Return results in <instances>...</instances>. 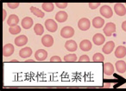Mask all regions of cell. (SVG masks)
<instances>
[{
  "instance_id": "7402d4cb",
  "label": "cell",
  "mask_w": 126,
  "mask_h": 91,
  "mask_svg": "<svg viewBox=\"0 0 126 91\" xmlns=\"http://www.w3.org/2000/svg\"><path fill=\"white\" fill-rule=\"evenodd\" d=\"M118 73H124L126 71V63L123 60H119L115 65Z\"/></svg>"
},
{
  "instance_id": "7a4b0ae2",
  "label": "cell",
  "mask_w": 126,
  "mask_h": 91,
  "mask_svg": "<svg viewBox=\"0 0 126 91\" xmlns=\"http://www.w3.org/2000/svg\"><path fill=\"white\" fill-rule=\"evenodd\" d=\"M78 27L81 31H86L90 28L91 27V22L87 18H81L79 20V23H78Z\"/></svg>"
},
{
  "instance_id": "484cf974",
  "label": "cell",
  "mask_w": 126,
  "mask_h": 91,
  "mask_svg": "<svg viewBox=\"0 0 126 91\" xmlns=\"http://www.w3.org/2000/svg\"><path fill=\"white\" fill-rule=\"evenodd\" d=\"M77 60V56L76 54L71 53V54H67L64 57V61L66 62H74Z\"/></svg>"
},
{
  "instance_id": "9a60e30c",
  "label": "cell",
  "mask_w": 126,
  "mask_h": 91,
  "mask_svg": "<svg viewBox=\"0 0 126 91\" xmlns=\"http://www.w3.org/2000/svg\"><path fill=\"white\" fill-rule=\"evenodd\" d=\"M93 43L97 46H101L104 44V42L105 41V38L103 34H96L93 36Z\"/></svg>"
},
{
  "instance_id": "cb8c5ba5",
  "label": "cell",
  "mask_w": 126,
  "mask_h": 91,
  "mask_svg": "<svg viewBox=\"0 0 126 91\" xmlns=\"http://www.w3.org/2000/svg\"><path fill=\"white\" fill-rule=\"evenodd\" d=\"M34 31H35V33L37 35H42L44 32L43 26H42V24H40V23H36V24L35 25V27H34Z\"/></svg>"
},
{
  "instance_id": "4316f807",
  "label": "cell",
  "mask_w": 126,
  "mask_h": 91,
  "mask_svg": "<svg viewBox=\"0 0 126 91\" xmlns=\"http://www.w3.org/2000/svg\"><path fill=\"white\" fill-rule=\"evenodd\" d=\"M9 32L11 34H19L21 32V28L18 25H16L15 27H10Z\"/></svg>"
},
{
  "instance_id": "277c9868",
  "label": "cell",
  "mask_w": 126,
  "mask_h": 91,
  "mask_svg": "<svg viewBox=\"0 0 126 91\" xmlns=\"http://www.w3.org/2000/svg\"><path fill=\"white\" fill-rule=\"evenodd\" d=\"M103 32L106 36H111L112 34L116 32V25L113 23H108L104 28Z\"/></svg>"
},
{
  "instance_id": "4fadbf2b",
  "label": "cell",
  "mask_w": 126,
  "mask_h": 91,
  "mask_svg": "<svg viewBox=\"0 0 126 91\" xmlns=\"http://www.w3.org/2000/svg\"><path fill=\"white\" fill-rule=\"evenodd\" d=\"M126 55V48L124 46H117L115 51V56L117 58H123Z\"/></svg>"
},
{
  "instance_id": "6da1fadb",
  "label": "cell",
  "mask_w": 126,
  "mask_h": 91,
  "mask_svg": "<svg viewBox=\"0 0 126 91\" xmlns=\"http://www.w3.org/2000/svg\"><path fill=\"white\" fill-rule=\"evenodd\" d=\"M74 34V29L70 26L64 27L61 31V37L65 39H69L71 37H73Z\"/></svg>"
},
{
  "instance_id": "1f68e13d",
  "label": "cell",
  "mask_w": 126,
  "mask_h": 91,
  "mask_svg": "<svg viewBox=\"0 0 126 91\" xmlns=\"http://www.w3.org/2000/svg\"><path fill=\"white\" fill-rule=\"evenodd\" d=\"M56 6L60 9H65L66 7L67 6V3H56Z\"/></svg>"
},
{
  "instance_id": "f1b7e54d",
  "label": "cell",
  "mask_w": 126,
  "mask_h": 91,
  "mask_svg": "<svg viewBox=\"0 0 126 91\" xmlns=\"http://www.w3.org/2000/svg\"><path fill=\"white\" fill-rule=\"evenodd\" d=\"M19 4H20L19 3H8L7 5L11 9H16L19 6Z\"/></svg>"
},
{
  "instance_id": "8992f818",
  "label": "cell",
  "mask_w": 126,
  "mask_h": 91,
  "mask_svg": "<svg viewBox=\"0 0 126 91\" xmlns=\"http://www.w3.org/2000/svg\"><path fill=\"white\" fill-rule=\"evenodd\" d=\"M114 11L115 13L119 16H123L126 14V9L125 6L123 4H116L114 5Z\"/></svg>"
},
{
  "instance_id": "f546056e",
  "label": "cell",
  "mask_w": 126,
  "mask_h": 91,
  "mask_svg": "<svg viewBox=\"0 0 126 91\" xmlns=\"http://www.w3.org/2000/svg\"><path fill=\"white\" fill-rule=\"evenodd\" d=\"M79 62H89L90 58L87 55H82V56H80V58H79Z\"/></svg>"
},
{
  "instance_id": "ac0fdd59",
  "label": "cell",
  "mask_w": 126,
  "mask_h": 91,
  "mask_svg": "<svg viewBox=\"0 0 126 91\" xmlns=\"http://www.w3.org/2000/svg\"><path fill=\"white\" fill-rule=\"evenodd\" d=\"M32 54V49L30 47H28V46H26V47H23V49L20 50L19 52V55L21 58H29V57H30Z\"/></svg>"
},
{
  "instance_id": "8fae6325",
  "label": "cell",
  "mask_w": 126,
  "mask_h": 91,
  "mask_svg": "<svg viewBox=\"0 0 126 91\" xmlns=\"http://www.w3.org/2000/svg\"><path fill=\"white\" fill-rule=\"evenodd\" d=\"M114 47H115V43L113 41H108L106 42L105 46H103V53H105V54H110V53H112Z\"/></svg>"
},
{
  "instance_id": "d6986e66",
  "label": "cell",
  "mask_w": 126,
  "mask_h": 91,
  "mask_svg": "<svg viewBox=\"0 0 126 91\" xmlns=\"http://www.w3.org/2000/svg\"><path fill=\"white\" fill-rule=\"evenodd\" d=\"M22 26L24 29H30L33 26V19L31 17H29V16L23 18L22 21Z\"/></svg>"
},
{
  "instance_id": "ba28073f",
  "label": "cell",
  "mask_w": 126,
  "mask_h": 91,
  "mask_svg": "<svg viewBox=\"0 0 126 91\" xmlns=\"http://www.w3.org/2000/svg\"><path fill=\"white\" fill-rule=\"evenodd\" d=\"M14 53V46L11 44H6L3 48V55L4 57H10Z\"/></svg>"
},
{
  "instance_id": "9c48e42d",
  "label": "cell",
  "mask_w": 126,
  "mask_h": 91,
  "mask_svg": "<svg viewBox=\"0 0 126 91\" xmlns=\"http://www.w3.org/2000/svg\"><path fill=\"white\" fill-rule=\"evenodd\" d=\"M65 47H66V49H67L68 52H71V53H73V52H75L76 50H77L78 45H77V43L74 41V40H67V41L65 43Z\"/></svg>"
},
{
  "instance_id": "ffe728a7",
  "label": "cell",
  "mask_w": 126,
  "mask_h": 91,
  "mask_svg": "<svg viewBox=\"0 0 126 91\" xmlns=\"http://www.w3.org/2000/svg\"><path fill=\"white\" fill-rule=\"evenodd\" d=\"M19 23V18L16 15H11L8 18L7 23L10 27H15Z\"/></svg>"
},
{
  "instance_id": "d4e9b609",
  "label": "cell",
  "mask_w": 126,
  "mask_h": 91,
  "mask_svg": "<svg viewBox=\"0 0 126 91\" xmlns=\"http://www.w3.org/2000/svg\"><path fill=\"white\" fill-rule=\"evenodd\" d=\"M42 6V9L47 12H51L54 11V4H52V3H43Z\"/></svg>"
},
{
  "instance_id": "836d02e7",
  "label": "cell",
  "mask_w": 126,
  "mask_h": 91,
  "mask_svg": "<svg viewBox=\"0 0 126 91\" xmlns=\"http://www.w3.org/2000/svg\"><path fill=\"white\" fill-rule=\"evenodd\" d=\"M122 29L124 30V32H126V21H124V23H122Z\"/></svg>"
},
{
  "instance_id": "5bb4252c",
  "label": "cell",
  "mask_w": 126,
  "mask_h": 91,
  "mask_svg": "<svg viewBox=\"0 0 126 91\" xmlns=\"http://www.w3.org/2000/svg\"><path fill=\"white\" fill-rule=\"evenodd\" d=\"M79 48L82 50L83 52H88L92 49V43L90 40H83L82 41L79 43Z\"/></svg>"
},
{
  "instance_id": "44dd1931",
  "label": "cell",
  "mask_w": 126,
  "mask_h": 91,
  "mask_svg": "<svg viewBox=\"0 0 126 91\" xmlns=\"http://www.w3.org/2000/svg\"><path fill=\"white\" fill-rule=\"evenodd\" d=\"M105 25V20L103 18L99 17V16H97V17L93 18V26L95 28H100Z\"/></svg>"
},
{
  "instance_id": "603a6c76",
  "label": "cell",
  "mask_w": 126,
  "mask_h": 91,
  "mask_svg": "<svg viewBox=\"0 0 126 91\" xmlns=\"http://www.w3.org/2000/svg\"><path fill=\"white\" fill-rule=\"evenodd\" d=\"M30 11H31L35 16H37V17H40V18L44 17V13L42 12V11H41L39 9H37L36 7L31 6V7H30Z\"/></svg>"
},
{
  "instance_id": "83f0119b",
  "label": "cell",
  "mask_w": 126,
  "mask_h": 91,
  "mask_svg": "<svg viewBox=\"0 0 126 91\" xmlns=\"http://www.w3.org/2000/svg\"><path fill=\"white\" fill-rule=\"evenodd\" d=\"M93 59L94 62H104L105 57H104V55L101 54V53H95Z\"/></svg>"
},
{
  "instance_id": "e0dca14e",
  "label": "cell",
  "mask_w": 126,
  "mask_h": 91,
  "mask_svg": "<svg viewBox=\"0 0 126 91\" xmlns=\"http://www.w3.org/2000/svg\"><path fill=\"white\" fill-rule=\"evenodd\" d=\"M28 42V38L25 35H20V36L16 37L15 39V44L17 46H25Z\"/></svg>"
},
{
  "instance_id": "30bf717a",
  "label": "cell",
  "mask_w": 126,
  "mask_h": 91,
  "mask_svg": "<svg viewBox=\"0 0 126 91\" xmlns=\"http://www.w3.org/2000/svg\"><path fill=\"white\" fill-rule=\"evenodd\" d=\"M47 51H45V50H43V49L37 50L35 53V59L39 60V61H43V60H45L46 58H47Z\"/></svg>"
},
{
  "instance_id": "52a82bcc",
  "label": "cell",
  "mask_w": 126,
  "mask_h": 91,
  "mask_svg": "<svg viewBox=\"0 0 126 91\" xmlns=\"http://www.w3.org/2000/svg\"><path fill=\"white\" fill-rule=\"evenodd\" d=\"M42 43L44 46L50 47V46H53V44H54V38L50 34H45L42 38Z\"/></svg>"
},
{
  "instance_id": "2e32d148",
  "label": "cell",
  "mask_w": 126,
  "mask_h": 91,
  "mask_svg": "<svg viewBox=\"0 0 126 91\" xmlns=\"http://www.w3.org/2000/svg\"><path fill=\"white\" fill-rule=\"evenodd\" d=\"M67 13L66 11H59V12L56 13L55 15V19L59 23H64L67 20Z\"/></svg>"
},
{
  "instance_id": "5b68a950",
  "label": "cell",
  "mask_w": 126,
  "mask_h": 91,
  "mask_svg": "<svg viewBox=\"0 0 126 91\" xmlns=\"http://www.w3.org/2000/svg\"><path fill=\"white\" fill-rule=\"evenodd\" d=\"M100 14L105 18H110L113 15V11L109 5H103L100 8Z\"/></svg>"
},
{
  "instance_id": "d6a6232c",
  "label": "cell",
  "mask_w": 126,
  "mask_h": 91,
  "mask_svg": "<svg viewBox=\"0 0 126 91\" xmlns=\"http://www.w3.org/2000/svg\"><path fill=\"white\" fill-rule=\"evenodd\" d=\"M61 58L59 56H53L50 58V62H61Z\"/></svg>"
},
{
  "instance_id": "7c38bea8",
  "label": "cell",
  "mask_w": 126,
  "mask_h": 91,
  "mask_svg": "<svg viewBox=\"0 0 126 91\" xmlns=\"http://www.w3.org/2000/svg\"><path fill=\"white\" fill-rule=\"evenodd\" d=\"M103 71L106 76H110L114 73V66L110 63H105L103 65Z\"/></svg>"
},
{
  "instance_id": "e575fe53",
  "label": "cell",
  "mask_w": 126,
  "mask_h": 91,
  "mask_svg": "<svg viewBox=\"0 0 126 91\" xmlns=\"http://www.w3.org/2000/svg\"><path fill=\"white\" fill-rule=\"evenodd\" d=\"M5 17H6V11L5 10H3V21L5 20Z\"/></svg>"
},
{
  "instance_id": "3957f363",
  "label": "cell",
  "mask_w": 126,
  "mask_h": 91,
  "mask_svg": "<svg viewBox=\"0 0 126 91\" xmlns=\"http://www.w3.org/2000/svg\"><path fill=\"white\" fill-rule=\"evenodd\" d=\"M45 27L47 28V30L48 32H51V33H54L56 32L58 28V25L54 20L52 19H47L46 20L45 22Z\"/></svg>"
},
{
  "instance_id": "4dcf8cb0",
  "label": "cell",
  "mask_w": 126,
  "mask_h": 91,
  "mask_svg": "<svg viewBox=\"0 0 126 91\" xmlns=\"http://www.w3.org/2000/svg\"><path fill=\"white\" fill-rule=\"evenodd\" d=\"M89 7H90V9H92V10H95V9H97V8L99 6V3H89Z\"/></svg>"
}]
</instances>
